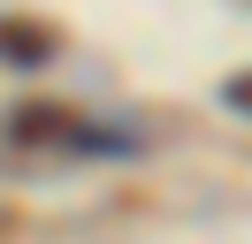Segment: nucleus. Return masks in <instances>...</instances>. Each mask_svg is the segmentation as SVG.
I'll use <instances>...</instances> for the list:
<instances>
[{"mask_svg":"<svg viewBox=\"0 0 252 244\" xmlns=\"http://www.w3.org/2000/svg\"><path fill=\"white\" fill-rule=\"evenodd\" d=\"M69 130V115H62V107H23V122H16V137H23V145H31V137H62Z\"/></svg>","mask_w":252,"mask_h":244,"instance_id":"obj_2","label":"nucleus"},{"mask_svg":"<svg viewBox=\"0 0 252 244\" xmlns=\"http://www.w3.org/2000/svg\"><path fill=\"white\" fill-rule=\"evenodd\" d=\"M229 99H237V107H252V76H237V84H229Z\"/></svg>","mask_w":252,"mask_h":244,"instance_id":"obj_3","label":"nucleus"},{"mask_svg":"<svg viewBox=\"0 0 252 244\" xmlns=\"http://www.w3.org/2000/svg\"><path fill=\"white\" fill-rule=\"evenodd\" d=\"M0 54H8V61H46V54H54V30L8 15V23H0Z\"/></svg>","mask_w":252,"mask_h":244,"instance_id":"obj_1","label":"nucleus"}]
</instances>
